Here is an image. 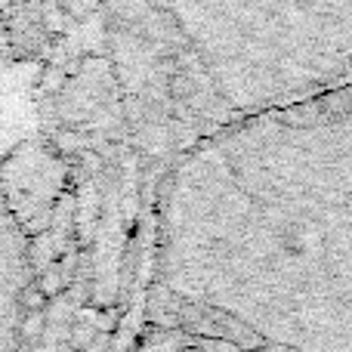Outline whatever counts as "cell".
<instances>
[{
    "mask_svg": "<svg viewBox=\"0 0 352 352\" xmlns=\"http://www.w3.org/2000/svg\"><path fill=\"white\" fill-rule=\"evenodd\" d=\"M155 275L207 337L352 352V87L176 155L158 188Z\"/></svg>",
    "mask_w": 352,
    "mask_h": 352,
    "instance_id": "obj_1",
    "label": "cell"
},
{
    "mask_svg": "<svg viewBox=\"0 0 352 352\" xmlns=\"http://www.w3.org/2000/svg\"><path fill=\"white\" fill-rule=\"evenodd\" d=\"M102 22L136 140L170 161L352 87V0H102Z\"/></svg>",
    "mask_w": 352,
    "mask_h": 352,
    "instance_id": "obj_2",
    "label": "cell"
},
{
    "mask_svg": "<svg viewBox=\"0 0 352 352\" xmlns=\"http://www.w3.org/2000/svg\"><path fill=\"white\" fill-rule=\"evenodd\" d=\"M28 294V250L25 235L0 188V352H19Z\"/></svg>",
    "mask_w": 352,
    "mask_h": 352,
    "instance_id": "obj_3",
    "label": "cell"
},
{
    "mask_svg": "<svg viewBox=\"0 0 352 352\" xmlns=\"http://www.w3.org/2000/svg\"><path fill=\"white\" fill-rule=\"evenodd\" d=\"M173 352H250V349L238 346V343H229V340H219V337L201 334V337H195V340L182 343V346Z\"/></svg>",
    "mask_w": 352,
    "mask_h": 352,
    "instance_id": "obj_4",
    "label": "cell"
}]
</instances>
